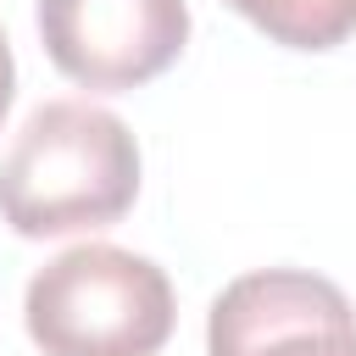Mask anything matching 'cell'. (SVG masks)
I'll return each instance as SVG.
<instances>
[{
	"instance_id": "cell-5",
	"label": "cell",
	"mask_w": 356,
	"mask_h": 356,
	"mask_svg": "<svg viewBox=\"0 0 356 356\" xmlns=\"http://www.w3.org/2000/svg\"><path fill=\"white\" fill-rule=\"evenodd\" d=\"M273 44L289 50H334L356 33V0H222Z\"/></svg>"
},
{
	"instance_id": "cell-4",
	"label": "cell",
	"mask_w": 356,
	"mask_h": 356,
	"mask_svg": "<svg viewBox=\"0 0 356 356\" xmlns=\"http://www.w3.org/2000/svg\"><path fill=\"white\" fill-rule=\"evenodd\" d=\"M211 356H356V306L300 267L234 278L206 317Z\"/></svg>"
},
{
	"instance_id": "cell-6",
	"label": "cell",
	"mask_w": 356,
	"mask_h": 356,
	"mask_svg": "<svg viewBox=\"0 0 356 356\" xmlns=\"http://www.w3.org/2000/svg\"><path fill=\"white\" fill-rule=\"evenodd\" d=\"M11 89H17V67H11V44H6V28H0V117L11 111Z\"/></svg>"
},
{
	"instance_id": "cell-2",
	"label": "cell",
	"mask_w": 356,
	"mask_h": 356,
	"mask_svg": "<svg viewBox=\"0 0 356 356\" xmlns=\"http://www.w3.org/2000/svg\"><path fill=\"white\" fill-rule=\"evenodd\" d=\"M28 334L44 356H156L172 339V284L122 245H72L28 278Z\"/></svg>"
},
{
	"instance_id": "cell-1",
	"label": "cell",
	"mask_w": 356,
	"mask_h": 356,
	"mask_svg": "<svg viewBox=\"0 0 356 356\" xmlns=\"http://www.w3.org/2000/svg\"><path fill=\"white\" fill-rule=\"evenodd\" d=\"M139 195V145L89 100H44L0 161V217L22 239L111 228Z\"/></svg>"
},
{
	"instance_id": "cell-3",
	"label": "cell",
	"mask_w": 356,
	"mask_h": 356,
	"mask_svg": "<svg viewBox=\"0 0 356 356\" xmlns=\"http://www.w3.org/2000/svg\"><path fill=\"white\" fill-rule=\"evenodd\" d=\"M39 39L61 78L122 95L161 78L189 44L184 0H39Z\"/></svg>"
}]
</instances>
